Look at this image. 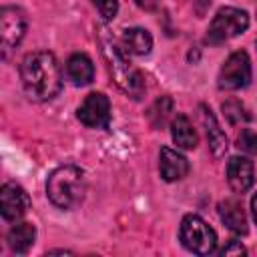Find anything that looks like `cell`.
I'll list each match as a JSON object with an SVG mask.
<instances>
[{"label": "cell", "instance_id": "9a60e30c", "mask_svg": "<svg viewBox=\"0 0 257 257\" xmlns=\"http://www.w3.org/2000/svg\"><path fill=\"white\" fill-rule=\"evenodd\" d=\"M36 239V229L32 223H16L8 231V245L14 253H26Z\"/></svg>", "mask_w": 257, "mask_h": 257}, {"label": "cell", "instance_id": "8992f818", "mask_svg": "<svg viewBox=\"0 0 257 257\" xmlns=\"http://www.w3.org/2000/svg\"><path fill=\"white\" fill-rule=\"evenodd\" d=\"M26 32V14L18 6H4L0 12V36L4 56L20 44Z\"/></svg>", "mask_w": 257, "mask_h": 257}, {"label": "cell", "instance_id": "4fadbf2b", "mask_svg": "<svg viewBox=\"0 0 257 257\" xmlns=\"http://www.w3.org/2000/svg\"><path fill=\"white\" fill-rule=\"evenodd\" d=\"M201 116H203V124H205V131H207V139H209V147H211V151H213V155L215 157H221L225 151H227V137H225V133L221 131V126H219V122H217V118L213 116V112L209 110V108H205V106H201Z\"/></svg>", "mask_w": 257, "mask_h": 257}, {"label": "cell", "instance_id": "7c38bea8", "mask_svg": "<svg viewBox=\"0 0 257 257\" xmlns=\"http://www.w3.org/2000/svg\"><path fill=\"white\" fill-rule=\"evenodd\" d=\"M219 217L233 233H239V235L247 233V217H245V211L237 199L221 201L219 203Z\"/></svg>", "mask_w": 257, "mask_h": 257}, {"label": "cell", "instance_id": "ba28073f", "mask_svg": "<svg viewBox=\"0 0 257 257\" xmlns=\"http://www.w3.org/2000/svg\"><path fill=\"white\" fill-rule=\"evenodd\" d=\"M30 209V199L28 193L16 185V183H6L0 189V211L6 221H18L26 211Z\"/></svg>", "mask_w": 257, "mask_h": 257}, {"label": "cell", "instance_id": "ffe728a7", "mask_svg": "<svg viewBox=\"0 0 257 257\" xmlns=\"http://www.w3.org/2000/svg\"><path fill=\"white\" fill-rule=\"evenodd\" d=\"M223 255H233V253H237V255H243L245 253V247L241 245V243H237V241H233V243H229L227 247H223V251H221Z\"/></svg>", "mask_w": 257, "mask_h": 257}, {"label": "cell", "instance_id": "2e32d148", "mask_svg": "<svg viewBox=\"0 0 257 257\" xmlns=\"http://www.w3.org/2000/svg\"><path fill=\"white\" fill-rule=\"evenodd\" d=\"M122 44L131 54L145 56L153 48V36L145 28H128L122 34Z\"/></svg>", "mask_w": 257, "mask_h": 257}, {"label": "cell", "instance_id": "ac0fdd59", "mask_svg": "<svg viewBox=\"0 0 257 257\" xmlns=\"http://www.w3.org/2000/svg\"><path fill=\"white\" fill-rule=\"evenodd\" d=\"M237 147L247 155H257V133L251 128H243L237 137Z\"/></svg>", "mask_w": 257, "mask_h": 257}, {"label": "cell", "instance_id": "6da1fadb", "mask_svg": "<svg viewBox=\"0 0 257 257\" xmlns=\"http://www.w3.org/2000/svg\"><path fill=\"white\" fill-rule=\"evenodd\" d=\"M24 90L34 100H50L62 88V72L52 52L38 50L24 56L20 64Z\"/></svg>", "mask_w": 257, "mask_h": 257}, {"label": "cell", "instance_id": "277c9868", "mask_svg": "<svg viewBox=\"0 0 257 257\" xmlns=\"http://www.w3.org/2000/svg\"><path fill=\"white\" fill-rule=\"evenodd\" d=\"M247 26H249V14L245 10L225 6L215 14V18L207 30V40L211 44H221V42L245 32Z\"/></svg>", "mask_w": 257, "mask_h": 257}, {"label": "cell", "instance_id": "3957f363", "mask_svg": "<svg viewBox=\"0 0 257 257\" xmlns=\"http://www.w3.org/2000/svg\"><path fill=\"white\" fill-rule=\"evenodd\" d=\"M179 237H181V243L197 255H209L217 247L215 231L199 215H185L183 217Z\"/></svg>", "mask_w": 257, "mask_h": 257}, {"label": "cell", "instance_id": "8fae6325", "mask_svg": "<svg viewBox=\"0 0 257 257\" xmlns=\"http://www.w3.org/2000/svg\"><path fill=\"white\" fill-rule=\"evenodd\" d=\"M66 76H68V80H70L74 86H84V84H88V82L94 78L92 60H90L86 54H82V52L72 54V56L66 60Z\"/></svg>", "mask_w": 257, "mask_h": 257}, {"label": "cell", "instance_id": "d6986e66", "mask_svg": "<svg viewBox=\"0 0 257 257\" xmlns=\"http://www.w3.org/2000/svg\"><path fill=\"white\" fill-rule=\"evenodd\" d=\"M96 10L100 12V16L104 20H112L116 16V10H118V0H92Z\"/></svg>", "mask_w": 257, "mask_h": 257}, {"label": "cell", "instance_id": "7402d4cb", "mask_svg": "<svg viewBox=\"0 0 257 257\" xmlns=\"http://www.w3.org/2000/svg\"><path fill=\"white\" fill-rule=\"evenodd\" d=\"M193 4L197 6V12H199V14H203V12H205V8H209L211 0H193Z\"/></svg>", "mask_w": 257, "mask_h": 257}, {"label": "cell", "instance_id": "9c48e42d", "mask_svg": "<svg viewBox=\"0 0 257 257\" xmlns=\"http://www.w3.org/2000/svg\"><path fill=\"white\" fill-rule=\"evenodd\" d=\"M227 181L235 193L243 195L255 181L253 163L247 157H231L227 163Z\"/></svg>", "mask_w": 257, "mask_h": 257}, {"label": "cell", "instance_id": "5bb4252c", "mask_svg": "<svg viewBox=\"0 0 257 257\" xmlns=\"http://www.w3.org/2000/svg\"><path fill=\"white\" fill-rule=\"evenodd\" d=\"M171 135L177 147L181 149H195L197 147V133L191 124V120L185 114H177L171 122Z\"/></svg>", "mask_w": 257, "mask_h": 257}, {"label": "cell", "instance_id": "44dd1931", "mask_svg": "<svg viewBox=\"0 0 257 257\" xmlns=\"http://www.w3.org/2000/svg\"><path fill=\"white\" fill-rule=\"evenodd\" d=\"M141 8H145V10H151V8H155L157 4H159V0H135Z\"/></svg>", "mask_w": 257, "mask_h": 257}, {"label": "cell", "instance_id": "e0dca14e", "mask_svg": "<svg viewBox=\"0 0 257 257\" xmlns=\"http://www.w3.org/2000/svg\"><path fill=\"white\" fill-rule=\"evenodd\" d=\"M223 112H225V116H227V120H229L231 124H241V122H247V120H249V112H247L245 106H243L239 100H235V98L223 102Z\"/></svg>", "mask_w": 257, "mask_h": 257}, {"label": "cell", "instance_id": "603a6c76", "mask_svg": "<svg viewBox=\"0 0 257 257\" xmlns=\"http://www.w3.org/2000/svg\"><path fill=\"white\" fill-rule=\"evenodd\" d=\"M251 211H253V219H255V223H257V193H255L253 199H251Z\"/></svg>", "mask_w": 257, "mask_h": 257}, {"label": "cell", "instance_id": "5b68a950", "mask_svg": "<svg viewBox=\"0 0 257 257\" xmlns=\"http://www.w3.org/2000/svg\"><path fill=\"white\" fill-rule=\"evenodd\" d=\"M251 80V60L247 52L237 50L233 52L219 72V88L223 90H239L245 88Z\"/></svg>", "mask_w": 257, "mask_h": 257}, {"label": "cell", "instance_id": "7a4b0ae2", "mask_svg": "<svg viewBox=\"0 0 257 257\" xmlns=\"http://www.w3.org/2000/svg\"><path fill=\"white\" fill-rule=\"evenodd\" d=\"M86 181L82 169L74 165L58 167L46 181V195L58 209H72L84 199Z\"/></svg>", "mask_w": 257, "mask_h": 257}, {"label": "cell", "instance_id": "30bf717a", "mask_svg": "<svg viewBox=\"0 0 257 257\" xmlns=\"http://www.w3.org/2000/svg\"><path fill=\"white\" fill-rule=\"evenodd\" d=\"M159 169H161V177L165 181L173 183V181L183 179L189 173V161L181 153H177L169 147H163L161 155H159Z\"/></svg>", "mask_w": 257, "mask_h": 257}, {"label": "cell", "instance_id": "52a82bcc", "mask_svg": "<svg viewBox=\"0 0 257 257\" xmlns=\"http://www.w3.org/2000/svg\"><path fill=\"white\" fill-rule=\"evenodd\" d=\"M78 120L88 128H106L110 122V100L102 92H90L76 110Z\"/></svg>", "mask_w": 257, "mask_h": 257}]
</instances>
